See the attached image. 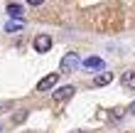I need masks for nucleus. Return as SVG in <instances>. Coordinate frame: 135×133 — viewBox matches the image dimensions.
<instances>
[{"instance_id": "1", "label": "nucleus", "mask_w": 135, "mask_h": 133, "mask_svg": "<svg viewBox=\"0 0 135 133\" xmlns=\"http://www.w3.org/2000/svg\"><path fill=\"white\" fill-rule=\"evenodd\" d=\"M76 67H79V54H76V52L64 54L61 62H59V69H61V72H74Z\"/></svg>"}, {"instance_id": "2", "label": "nucleus", "mask_w": 135, "mask_h": 133, "mask_svg": "<svg viewBox=\"0 0 135 133\" xmlns=\"http://www.w3.org/2000/svg\"><path fill=\"white\" fill-rule=\"evenodd\" d=\"M57 81H59V74H57V72L47 74V76H42V79L37 81V91H49V89L57 86Z\"/></svg>"}, {"instance_id": "3", "label": "nucleus", "mask_w": 135, "mask_h": 133, "mask_svg": "<svg viewBox=\"0 0 135 133\" xmlns=\"http://www.w3.org/2000/svg\"><path fill=\"white\" fill-rule=\"evenodd\" d=\"M35 49H37L39 54L49 52V49H52V37H49V35H37V37H35Z\"/></svg>"}, {"instance_id": "4", "label": "nucleus", "mask_w": 135, "mask_h": 133, "mask_svg": "<svg viewBox=\"0 0 135 133\" xmlns=\"http://www.w3.org/2000/svg\"><path fill=\"white\" fill-rule=\"evenodd\" d=\"M84 69H89V72H101V69H106V62L101 57H86L84 59Z\"/></svg>"}, {"instance_id": "5", "label": "nucleus", "mask_w": 135, "mask_h": 133, "mask_svg": "<svg viewBox=\"0 0 135 133\" xmlns=\"http://www.w3.org/2000/svg\"><path fill=\"white\" fill-rule=\"evenodd\" d=\"M74 86H71V84H66V86H61V89H57V91H54L52 94V99L54 101H66V99H71V96H74Z\"/></svg>"}, {"instance_id": "6", "label": "nucleus", "mask_w": 135, "mask_h": 133, "mask_svg": "<svg viewBox=\"0 0 135 133\" xmlns=\"http://www.w3.org/2000/svg\"><path fill=\"white\" fill-rule=\"evenodd\" d=\"M113 81V72H101L96 79H93V86H108Z\"/></svg>"}, {"instance_id": "7", "label": "nucleus", "mask_w": 135, "mask_h": 133, "mask_svg": "<svg viewBox=\"0 0 135 133\" xmlns=\"http://www.w3.org/2000/svg\"><path fill=\"white\" fill-rule=\"evenodd\" d=\"M120 84H123V89H135V72H125L120 76Z\"/></svg>"}, {"instance_id": "8", "label": "nucleus", "mask_w": 135, "mask_h": 133, "mask_svg": "<svg viewBox=\"0 0 135 133\" xmlns=\"http://www.w3.org/2000/svg\"><path fill=\"white\" fill-rule=\"evenodd\" d=\"M7 15H10V17H22V15H25V7L17 5V3H10L7 5Z\"/></svg>"}, {"instance_id": "9", "label": "nucleus", "mask_w": 135, "mask_h": 133, "mask_svg": "<svg viewBox=\"0 0 135 133\" xmlns=\"http://www.w3.org/2000/svg\"><path fill=\"white\" fill-rule=\"evenodd\" d=\"M20 30H22V22H17V20H15V22H12V20H10V22H5V32H10V35H12V32H20Z\"/></svg>"}, {"instance_id": "10", "label": "nucleus", "mask_w": 135, "mask_h": 133, "mask_svg": "<svg viewBox=\"0 0 135 133\" xmlns=\"http://www.w3.org/2000/svg\"><path fill=\"white\" fill-rule=\"evenodd\" d=\"M27 118V111H20L17 116H15V123H22V121H25Z\"/></svg>"}, {"instance_id": "11", "label": "nucleus", "mask_w": 135, "mask_h": 133, "mask_svg": "<svg viewBox=\"0 0 135 133\" xmlns=\"http://www.w3.org/2000/svg\"><path fill=\"white\" fill-rule=\"evenodd\" d=\"M123 113H125V111H123V108H115V111H113V113H110V116H113V118H120V116H123Z\"/></svg>"}, {"instance_id": "12", "label": "nucleus", "mask_w": 135, "mask_h": 133, "mask_svg": "<svg viewBox=\"0 0 135 133\" xmlns=\"http://www.w3.org/2000/svg\"><path fill=\"white\" fill-rule=\"evenodd\" d=\"M27 3H30V5H42L44 0H27Z\"/></svg>"}, {"instance_id": "13", "label": "nucleus", "mask_w": 135, "mask_h": 133, "mask_svg": "<svg viewBox=\"0 0 135 133\" xmlns=\"http://www.w3.org/2000/svg\"><path fill=\"white\" fill-rule=\"evenodd\" d=\"M130 113L135 116V101H133V104H130Z\"/></svg>"}]
</instances>
